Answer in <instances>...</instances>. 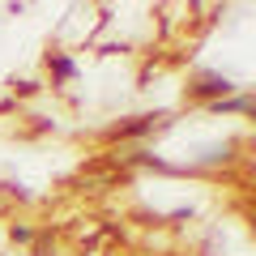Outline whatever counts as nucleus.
<instances>
[{
	"label": "nucleus",
	"mask_w": 256,
	"mask_h": 256,
	"mask_svg": "<svg viewBox=\"0 0 256 256\" xmlns=\"http://www.w3.org/2000/svg\"><path fill=\"white\" fill-rule=\"evenodd\" d=\"M13 239H18V244H30V239H34V230H30V226H13Z\"/></svg>",
	"instance_id": "39448f33"
},
{
	"label": "nucleus",
	"mask_w": 256,
	"mask_h": 256,
	"mask_svg": "<svg viewBox=\"0 0 256 256\" xmlns=\"http://www.w3.org/2000/svg\"><path fill=\"white\" fill-rule=\"evenodd\" d=\"M47 68H52L56 77H73V73H77V64L68 60V56H60V52H52V56H47Z\"/></svg>",
	"instance_id": "7ed1b4c3"
},
{
	"label": "nucleus",
	"mask_w": 256,
	"mask_h": 256,
	"mask_svg": "<svg viewBox=\"0 0 256 256\" xmlns=\"http://www.w3.org/2000/svg\"><path fill=\"white\" fill-rule=\"evenodd\" d=\"M214 111H218V116H226V111H252V98H248V94H239V98H222V102H210Z\"/></svg>",
	"instance_id": "f03ea898"
},
{
	"label": "nucleus",
	"mask_w": 256,
	"mask_h": 256,
	"mask_svg": "<svg viewBox=\"0 0 256 256\" xmlns=\"http://www.w3.org/2000/svg\"><path fill=\"white\" fill-rule=\"evenodd\" d=\"M150 128H154V116H137L132 124H120L116 137H137V132H150Z\"/></svg>",
	"instance_id": "20e7f679"
},
{
	"label": "nucleus",
	"mask_w": 256,
	"mask_h": 256,
	"mask_svg": "<svg viewBox=\"0 0 256 256\" xmlns=\"http://www.w3.org/2000/svg\"><path fill=\"white\" fill-rule=\"evenodd\" d=\"M230 90H235V82H230V77H222V73H205V77H196V86H192V94H196V98H214V102L230 98Z\"/></svg>",
	"instance_id": "f257e3e1"
}]
</instances>
